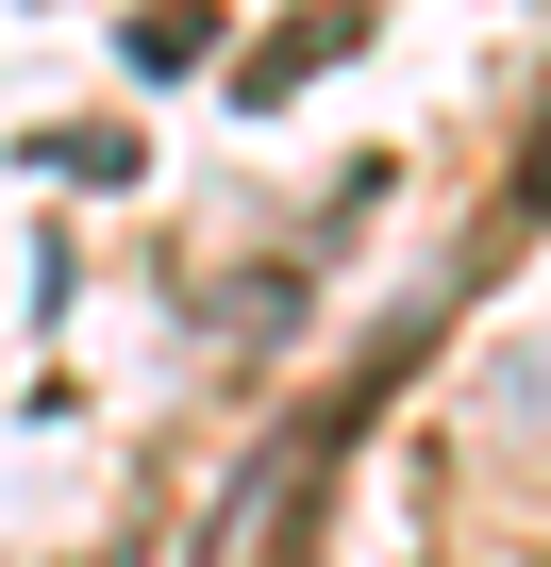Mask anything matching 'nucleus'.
Here are the masks:
<instances>
[{"label": "nucleus", "instance_id": "obj_1", "mask_svg": "<svg viewBox=\"0 0 551 567\" xmlns=\"http://www.w3.org/2000/svg\"><path fill=\"white\" fill-rule=\"evenodd\" d=\"M335 51H351V18H335V0H318V18H285V34L251 51V101H285V84H302V68H335Z\"/></svg>", "mask_w": 551, "mask_h": 567}]
</instances>
